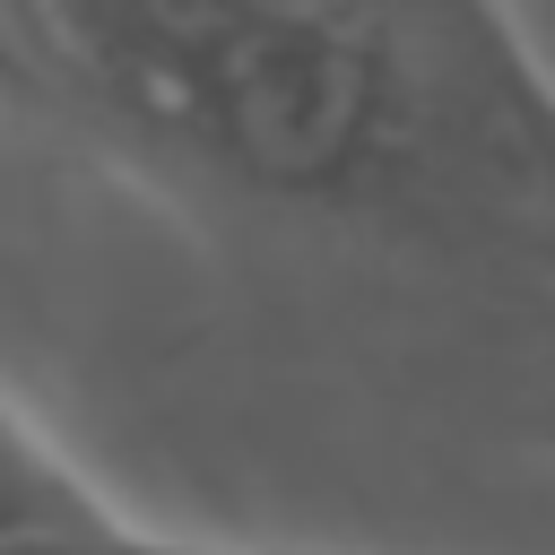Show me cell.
<instances>
[{"mask_svg": "<svg viewBox=\"0 0 555 555\" xmlns=\"http://www.w3.org/2000/svg\"><path fill=\"white\" fill-rule=\"evenodd\" d=\"M26 104L225 199L555 260V61L512 0H0Z\"/></svg>", "mask_w": 555, "mask_h": 555, "instance_id": "6da1fadb", "label": "cell"}, {"mask_svg": "<svg viewBox=\"0 0 555 555\" xmlns=\"http://www.w3.org/2000/svg\"><path fill=\"white\" fill-rule=\"evenodd\" d=\"M0 555H330V546H251V538H182L147 512L113 503L95 468H78L9 390H0Z\"/></svg>", "mask_w": 555, "mask_h": 555, "instance_id": "7a4b0ae2", "label": "cell"}]
</instances>
